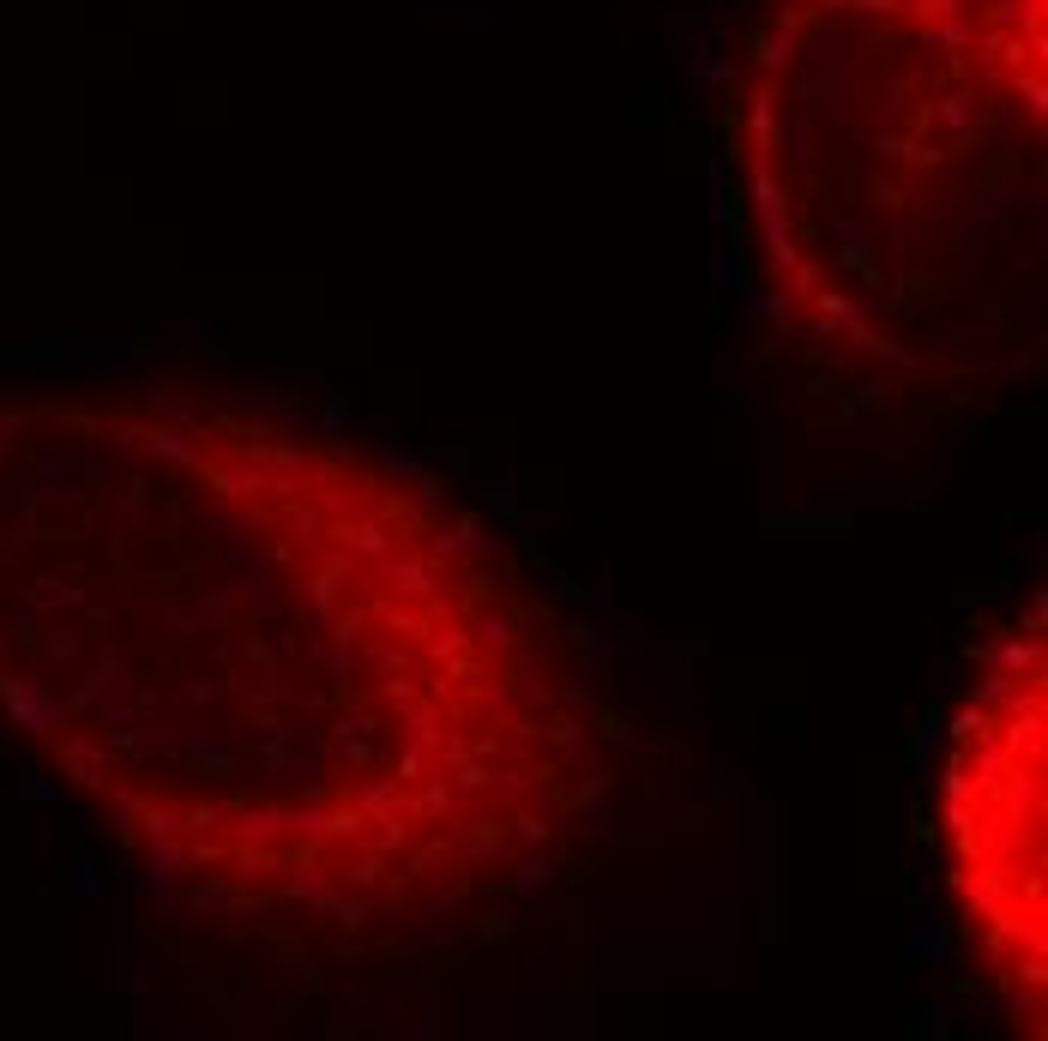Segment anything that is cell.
<instances>
[{
    "label": "cell",
    "mask_w": 1048,
    "mask_h": 1041,
    "mask_svg": "<svg viewBox=\"0 0 1048 1041\" xmlns=\"http://www.w3.org/2000/svg\"><path fill=\"white\" fill-rule=\"evenodd\" d=\"M0 705L169 903L277 951L494 910L609 789L603 693L489 518L205 385L0 410Z\"/></svg>",
    "instance_id": "cell-1"
},
{
    "label": "cell",
    "mask_w": 1048,
    "mask_h": 1041,
    "mask_svg": "<svg viewBox=\"0 0 1048 1041\" xmlns=\"http://www.w3.org/2000/svg\"><path fill=\"white\" fill-rule=\"evenodd\" d=\"M729 199L760 307L838 385L1012 380L1042 337L1048 0H760Z\"/></svg>",
    "instance_id": "cell-2"
},
{
    "label": "cell",
    "mask_w": 1048,
    "mask_h": 1041,
    "mask_svg": "<svg viewBox=\"0 0 1048 1041\" xmlns=\"http://www.w3.org/2000/svg\"><path fill=\"white\" fill-rule=\"evenodd\" d=\"M934 855L952 921L1025 1035L1048 1018V620L1042 597L988 638L934 770Z\"/></svg>",
    "instance_id": "cell-3"
}]
</instances>
